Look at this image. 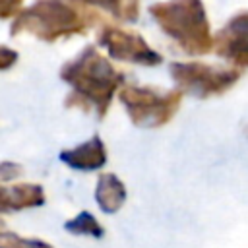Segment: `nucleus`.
<instances>
[{"instance_id": "nucleus-1", "label": "nucleus", "mask_w": 248, "mask_h": 248, "mask_svg": "<svg viewBox=\"0 0 248 248\" xmlns=\"http://www.w3.org/2000/svg\"><path fill=\"white\" fill-rule=\"evenodd\" d=\"M97 21V12L74 0H33L12 19L10 35H27L43 43H56L87 33Z\"/></svg>"}, {"instance_id": "nucleus-2", "label": "nucleus", "mask_w": 248, "mask_h": 248, "mask_svg": "<svg viewBox=\"0 0 248 248\" xmlns=\"http://www.w3.org/2000/svg\"><path fill=\"white\" fill-rule=\"evenodd\" d=\"M159 31L188 56L213 50L211 19L203 0H159L147 8Z\"/></svg>"}, {"instance_id": "nucleus-3", "label": "nucleus", "mask_w": 248, "mask_h": 248, "mask_svg": "<svg viewBox=\"0 0 248 248\" xmlns=\"http://www.w3.org/2000/svg\"><path fill=\"white\" fill-rule=\"evenodd\" d=\"M60 78L74 89V97L95 105L101 114L110 105L124 79L122 72H118L110 58L105 56L95 45L85 46L72 60H68L60 70Z\"/></svg>"}, {"instance_id": "nucleus-4", "label": "nucleus", "mask_w": 248, "mask_h": 248, "mask_svg": "<svg viewBox=\"0 0 248 248\" xmlns=\"http://www.w3.org/2000/svg\"><path fill=\"white\" fill-rule=\"evenodd\" d=\"M97 45L108 54L110 60L140 66H157L163 62V56L143 39V35L124 23L103 21L97 31Z\"/></svg>"}, {"instance_id": "nucleus-5", "label": "nucleus", "mask_w": 248, "mask_h": 248, "mask_svg": "<svg viewBox=\"0 0 248 248\" xmlns=\"http://www.w3.org/2000/svg\"><path fill=\"white\" fill-rule=\"evenodd\" d=\"M170 76L180 91L196 97H209L231 89L240 78V68H225L207 62H172Z\"/></svg>"}, {"instance_id": "nucleus-6", "label": "nucleus", "mask_w": 248, "mask_h": 248, "mask_svg": "<svg viewBox=\"0 0 248 248\" xmlns=\"http://www.w3.org/2000/svg\"><path fill=\"white\" fill-rule=\"evenodd\" d=\"M130 118L138 126L165 124L180 105L182 91H159L153 87H124L118 93Z\"/></svg>"}, {"instance_id": "nucleus-7", "label": "nucleus", "mask_w": 248, "mask_h": 248, "mask_svg": "<svg viewBox=\"0 0 248 248\" xmlns=\"http://www.w3.org/2000/svg\"><path fill=\"white\" fill-rule=\"evenodd\" d=\"M213 52L234 68H248V10L232 14L213 35Z\"/></svg>"}, {"instance_id": "nucleus-8", "label": "nucleus", "mask_w": 248, "mask_h": 248, "mask_svg": "<svg viewBox=\"0 0 248 248\" xmlns=\"http://www.w3.org/2000/svg\"><path fill=\"white\" fill-rule=\"evenodd\" d=\"M93 12L110 16L118 23H136L141 16V0H74Z\"/></svg>"}, {"instance_id": "nucleus-9", "label": "nucleus", "mask_w": 248, "mask_h": 248, "mask_svg": "<svg viewBox=\"0 0 248 248\" xmlns=\"http://www.w3.org/2000/svg\"><path fill=\"white\" fill-rule=\"evenodd\" d=\"M60 159L64 163H68L74 169L79 170H93L105 165L107 157H105V147L101 143L99 138H91L87 143L72 149V151H64L60 155Z\"/></svg>"}, {"instance_id": "nucleus-10", "label": "nucleus", "mask_w": 248, "mask_h": 248, "mask_svg": "<svg viewBox=\"0 0 248 248\" xmlns=\"http://www.w3.org/2000/svg\"><path fill=\"white\" fill-rule=\"evenodd\" d=\"M37 203H43V192L35 184L0 188V209H19Z\"/></svg>"}, {"instance_id": "nucleus-11", "label": "nucleus", "mask_w": 248, "mask_h": 248, "mask_svg": "<svg viewBox=\"0 0 248 248\" xmlns=\"http://www.w3.org/2000/svg\"><path fill=\"white\" fill-rule=\"evenodd\" d=\"M124 198H126V190H124L122 182L114 174H103L99 178L97 202H99L103 211L112 213V211L120 209V205L124 203Z\"/></svg>"}, {"instance_id": "nucleus-12", "label": "nucleus", "mask_w": 248, "mask_h": 248, "mask_svg": "<svg viewBox=\"0 0 248 248\" xmlns=\"http://www.w3.org/2000/svg\"><path fill=\"white\" fill-rule=\"evenodd\" d=\"M66 229L76 234H93V236L103 234V229L99 227V223L95 221V217L91 213H79L74 221L66 223Z\"/></svg>"}, {"instance_id": "nucleus-13", "label": "nucleus", "mask_w": 248, "mask_h": 248, "mask_svg": "<svg viewBox=\"0 0 248 248\" xmlns=\"http://www.w3.org/2000/svg\"><path fill=\"white\" fill-rule=\"evenodd\" d=\"M0 248H50L41 240H27L16 234H0Z\"/></svg>"}, {"instance_id": "nucleus-14", "label": "nucleus", "mask_w": 248, "mask_h": 248, "mask_svg": "<svg viewBox=\"0 0 248 248\" xmlns=\"http://www.w3.org/2000/svg\"><path fill=\"white\" fill-rule=\"evenodd\" d=\"M23 6L25 0H0V19H14Z\"/></svg>"}, {"instance_id": "nucleus-15", "label": "nucleus", "mask_w": 248, "mask_h": 248, "mask_svg": "<svg viewBox=\"0 0 248 248\" xmlns=\"http://www.w3.org/2000/svg\"><path fill=\"white\" fill-rule=\"evenodd\" d=\"M16 62H17V52L8 45H0V72L12 68Z\"/></svg>"}]
</instances>
